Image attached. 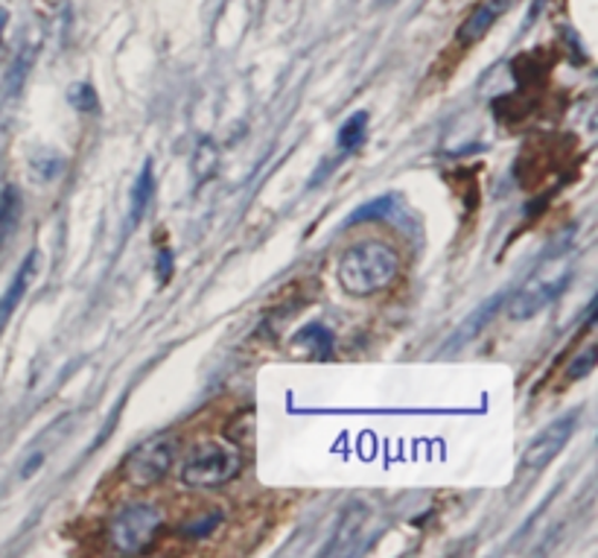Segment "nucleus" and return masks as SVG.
Listing matches in <instances>:
<instances>
[{
	"label": "nucleus",
	"instance_id": "9d476101",
	"mask_svg": "<svg viewBox=\"0 0 598 558\" xmlns=\"http://www.w3.org/2000/svg\"><path fill=\"white\" fill-rule=\"evenodd\" d=\"M21 211H23V199L18 187H3L0 194V246L12 237V232L21 223Z\"/></svg>",
	"mask_w": 598,
	"mask_h": 558
},
{
	"label": "nucleus",
	"instance_id": "f3484780",
	"mask_svg": "<svg viewBox=\"0 0 598 558\" xmlns=\"http://www.w3.org/2000/svg\"><path fill=\"white\" fill-rule=\"evenodd\" d=\"M68 102L70 109H77L79 115H94V111L100 109V97H97L94 86H88V82H77V86L70 88Z\"/></svg>",
	"mask_w": 598,
	"mask_h": 558
},
{
	"label": "nucleus",
	"instance_id": "393cba45",
	"mask_svg": "<svg viewBox=\"0 0 598 558\" xmlns=\"http://www.w3.org/2000/svg\"><path fill=\"white\" fill-rule=\"evenodd\" d=\"M0 322H3V319H0Z\"/></svg>",
	"mask_w": 598,
	"mask_h": 558
},
{
	"label": "nucleus",
	"instance_id": "aec40b11",
	"mask_svg": "<svg viewBox=\"0 0 598 558\" xmlns=\"http://www.w3.org/2000/svg\"><path fill=\"white\" fill-rule=\"evenodd\" d=\"M30 62H32V53L27 50V53H21V59L12 65L7 82H3V94H7V97H16V94L21 91L23 79H27V70H30Z\"/></svg>",
	"mask_w": 598,
	"mask_h": 558
},
{
	"label": "nucleus",
	"instance_id": "f257e3e1",
	"mask_svg": "<svg viewBox=\"0 0 598 558\" xmlns=\"http://www.w3.org/2000/svg\"><path fill=\"white\" fill-rule=\"evenodd\" d=\"M400 275V255L389 243L383 241H362L353 243L347 252L339 257V287L356 298L383 293L392 287L394 278Z\"/></svg>",
	"mask_w": 598,
	"mask_h": 558
},
{
	"label": "nucleus",
	"instance_id": "5701e85b",
	"mask_svg": "<svg viewBox=\"0 0 598 558\" xmlns=\"http://www.w3.org/2000/svg\"><path fill=\"white\" fill-rule=\"evenodd\" d=\"M7 21H9V12L3 7H0V32H3V27H7Z\"/></svg>",
	"mask_w": 598,
	"mask_h": 558
},
{
	"label": "nucleus",
	"instance_id": "4be33fe9",
	"mask_svg": "<svg viewBox=\"0 0 598 558\" xmlns=\"http://www.w3.org/2000/svg\"><path fill=\"white\" fill-rule=\"evenodd\" d=\"M41 462H45V457H41V453H36V457L30 459V462H27V466H23V477H32V473H36V468H41Z\"/></svg>",
	"mask_w": 598,
	"mask_h": 558
},
{
	"label": "nucleus",
	"instance_id": "6ab92c4d",
	"mask_svg": "<svg viewBox=\"0 0 598 558\" xmlns=\"http://www.w3.org/2000/svg\"><path fill=\"white\" fill-rule=\"evenodd\" d=\"M598 363V349L596 345H590V349H584L581 354H576V360L569 363L567 369V378L569 380H584V378H590L592 369H596Z\"/></svg>",
	"mask_w": 598,
	"mask_h": 558
},
{
	"label": "nucleus",
	"instance_id": "412c9836",
	"mask_svg": "<svg viewBox=\"0 0 598 558\" xmlns=\"http://www.w3.org/2000/svg\"><path fill=\"white\" fill-rule=\"evenodd\" d=\"M155 272H158V281L167 284L169 275H173V252H169V248H161V255L155 261Z\"/></svg>",
	"mask_w": 598,
	"mask_h": 558
},
{
	"label": "nucleus",
	"instance_id": "2eb2a0df",
	"mask_svg": "<svg viewBox=\"0 0 598 558\" xmlns=\"http://www.w3.org/2000/svg\"><path fill=\"white\" fill-rule=\"evenodd\" d=\"M362 520H365V509H362V506H356V509H351V512L345 515V518H342V527H339V532H336V538H333V547L327 552H336L339 547H342V552L347 550V544L353 541V538L360 536V527H362Z\"/></svg>",
	"mask_w": 598,
	"mask_h": 558
},
{
	"label": "nucleus",
	"instance_id": "1a4fd4ad",
	"mask_svg": "<svg viewBox=\"0 0 598 558\" xmlns=\"http://www.w3.org/2000/svg\"><path fill=\"white\" fill-rule=\"evenodd\" d=\"M36 266H39V252H30L27 261L21 264V270H18L16 281H12V287H9L7 295L0 298V319H7L9 313L16 311L18 302H21L23 293H27V287H30L32 275H36Z\"/></svg>",
	"mask_w": 598,
	"mask_h": 558
},
{
	"label": "nucleus",
	"instance_id": "0eeeda50",
	"mask_svg": "<svg viewBox=\"0 0 598 558\" xmlns=\"http://www.w3.org/2000/svg\"><path fill=\"white\" fill-rule=\"evenodd\" d=\"M508 7H511V0H482V3H476L473 12L464 18V23H461L459 32H455L459 45L470 47L476 45V41H482Z\"/></svg>",
	"mask_w": 598,
	"mask_h": 558
},
{
	"label": "nucleus",
	"instance_id": "dca6fc26",
	"mask_svg": "<svg viewBox=\"0 0 598 558\" xmlns=\"http://www.w3.org/2000/svg\"><path fill=\"white\" fill-rule=\"evenodd\" d=\"M394 208V196H380V199L369 202V205H362V208H356L347 217V225H356V223H371V219H383L389 217V211Z\"/></svg>",
	"mask_w": 598,
	"mask_h": 558
},
{
	"label": "nucleus",
	"instance_id": "9b49d317",
	"mask_svg": "<svg viewBox=\"0 0 598 558\" xmlns=\"http://www.w3.org/2000/svg\"><path fill=\"white\" fill-rule=\"evenodd\" d=\"M155 196V176H153V161L144 164L138 182L131 187V225L138 223L144 217V211L149 208V202Z\"/></svg>",
	"mask_w": 598,
	"mask_h": 558
},
{
	"label": "nucleus",
	"instance_id": "4468645a",
	"mask_svg": "<svg viewBox=\"0 0 598 558\" xmlns=\"http://www.w3.org/2000/svg\"><path fill=\"white\" fill-rule=\"evenodd\" d=\"M219 167V149H216L214 140H202L196 153H193V176L196 182H207Z\"/></svg>",
	"mask_w": 598,
	"mask_h": 558
},
{
	"label": "nucleus",
	"instance_id": "423d86ee",
	"mask_svg": "<svg viewBox=\"0 0 598 558\" xmlns=\"http://www.w3.org/2000/svg\"><path fill=\"white\" fill-rule=\"evenodd\" d=\"M578 419H581V410H569L567 415H560L558 421L546 427L543 433H537L520 459L522 471H543V468L558 457L560 450L567 448V442L572 439V433H576Z\"/></svg>",
	"mask_w": 598,
	"mask_h": 558
},
{
	"label": "nucleus",
	"instance_id": "39448f33",
	"mask_svg": "<svg viewBox=\"0 0 598 558\" xmlns=\"http://www.w3.org/2000/svg\"><path fill=\"white\" fill-rule=\"evenodd\" d=\"M176 462V442L169 435H158L138 444L124 462V477L135 489H153L164 480Z\"/></svg>",
	"mask_w": 598,
	"mask_h": 558
},
{
	"label": "nucleus",
	"instance_id": "6e6552de",
	"mask_svg": "<svg viewBox=\"0 0 598 558\" xmlns=\"http://www.w3.org/2000/svg\"><path fill=\"white\" fill-rule=\"evenodd\" d=\"M502 304H506V293H497L493 298H488L484 304H479V307H476V311L470 313L468 319H464V325L459 327V334L450 340V345H447V349H455V345L461 349V345H468L473 336H479V331H484V327H488V322L497 316Z\"/></svg>",
	"mask_w": 598,
	"mask_h": 558
},
{
	"label": "nucleus",
	"instance_id": "f03ea898",
	"mask_svg": "<svg viewBox=\"0 0 598 558\" xmlns=\"http://www.w3.org/2000/svg\"><path fill=\"white\" fill-rule=\"evenodd\" d=\"M569 275H572V255H569V252L543 261V266H540V270L522 284L520 293L508 302V316L522 322V319H531L540 311H546V307L563 293Z\"/></svg>",
	"mask_w": 598,
	"mask_h": 558
},
{
	"label": "nucleus",
	"instance_id": "ddd939ff",
	"mask_svg": "<svg viewBox=\"0 0 598 558\" xmlns=\"http://www.w3.org/2000/svg\"><path fill=\"white\" fill-rule=\"evenodd\" d=\"M295 345L310 349V354H315V358H331L333 334L324 325H307L298 336H295Z\"/></svg>",
	"mask_w": 598,
	"mask_h": 558
},
{
	"label": "nucleus",
	"instance_id": "20e7f679",
	"mask_svg": "<svg viewBox=\"0 0 598 558\" xmlns=\"http://www.w3.org/2000/svg\"><path fill=\"white\" fill-rule=\"evenodd\" d=\"M164 523H167V518H164L158 506H129V509H124V512L108 523V544H111L117 552L138 556V552H146L158 541Z\"/></svg>",
	"mask_w": 598,
	"mask_h": 558
},
{
	"label": "nucleus",
	"instance_id": "f8f14e48",
	"mask_svg": "<svg viewBox=\"0 0 598 558\" xmlns=\"http://www.w3.org/2000/svg\"><path fill=\"white\" fill-rule=\"evenodd\" d=\"M365 133H369V111H356L342 124L339 129V149L342 153H353L365 144Z\"/></svg>",
	"mask_w": 598,
	"mask_h": 558
},
{
	"label": "nucleus",
	"instance_id": "b1692460",
	"mask_svg": "<svg viewBox=\"0 0 598 558\" xmlns=\"http://www.w3.org/2000/svg\"><path fill=\"white\" fill-rule=\"evenodd\" d=\"M394 0H376V7H392Z\"/></svg>",
	"mask_w": 598,
	"mask_h": 558
},
{
	"label": "nucleus",
	"instance_id": "7ed1b4c3",
	"mask_svg": "<svg viewBox=\"0 0 598 558\" xmlns=\"http://www.w3.org/2000/svg\"><path fill=\"white\" fill-rule=\"evenodd\" d=\"M239 468H243V457H239V450L234 444L205 442L187 457L178 477L190 489H216V486H225V482L234 480Z\"/></svg>",
	"mask_w": 598,
	"mask_h": 558
},
{
	"label": "nucleus",
	"instance_id": "a211bd4d",
	"mask_svg": "<svg viewBox=\"0 0 598 558\" xmlns=\"http://www.w3.org/2000/svg\"><path fill=\"white\" fill-rule=\"evenodd\" d=\"M223 523V515H205V518H193L182 527V536L190 538V541H202V538H210L216 532V527Z\"/></svg>",
	"mask_w": 598,
	"mask_h": 558
}]
</instances>
